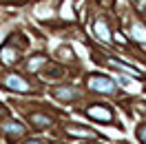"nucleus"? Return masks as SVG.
<instances>
[{"mask_svg": "<svg viewBox=\"0 0 146 144\" xmlns=\"http://www.w3.org/2000/svg\"><path fill=\"white\" fill-rule=\"evenodd\" d=\"M89 87L93 91H98V93H113L115 91V82L111 78H104V75H95V78L89 80Z\"/></svg>", "mask_w": 146, "mask_h": 144, "instance_id": "1", "label": "nucleus"}, {"mask_svg": "<svg viewBox=\"0 0 146 144\" xmlns=\"http://www.w3.org/2000/svg\"><path fill=\"white\" fill-rule=\"evenodd\" d=\"M89 117H93V120H102V122H111L113 120V113H111L109 109L100 107V104H95V107H89Z\"/></svg>", "mask_w": 146, "mask_h": 144, "instance_id": "2", "label": "nucleus"}, {"mask_svg": "<svg viewBox=\"0 0 146 144\" xmlns=\"http://www.w3.org/2000/svg\"><path fill=\"white\" fill-rule=\"evenodd\" d=\"M5 84H7L9 89H16V91H29L27 80H22L20 75H9V78L5 80Z\"/></svg>", "mask_w": 146, "mask_h": 144, "instance_id": "3", "label": "nucleus"}, {"mask_svg": "<svg viewBox=\"0 0 146 144\" xmlns=\"http://www.w3.org/2000/svg\"><path fill=\"white\" fill-rule=\"evenodd\" d=\"M93 29H95V33L100 36V40H104V42L111 40V33H109V29H106V22H104V20H98Z\"/></svg>", "mask_w": 146, "mask_h": 144, "instance_id": "4", "label": "nucleus"}, {"mask_svg": "<svg viewBox=\"0 0 146 144\" xmlns=\"http://www.w3.org/2000/svg\"><path fill=\"white\" fill-rule=\"evenodd\" d=\"M29 120H31L36 126H51V124H53V120H51L49 115H42V113H31Z\"/></svg>", "mask_w": 146, "mask_h": 144, "instance_id": "5", "label": "nucleus"}, {"mask_svg": "<svg viewBox=\"0 0 146 144\" xmlns=\"http://www.w3.org/2000/svg\"><path fill=\"white\" fill-rule=\"evenodd\" d=\"M55 98L66 100V102H69V100H73V98H75V91H73V89H69V87H58V89H55Z\"/></svg>", "mask_w": 146, "mask_h": 144, "instance_id": "6", "label": "nucleus"}, {"mask_svg": "<svg viewBox=\"0 0 146 144\" xmlns=\"http://www.w3.org/2000/svg\"><path fill=\"white\" fill-rule=\"evenodd\" d=\"M25 131V126L18 124V122H5V133H9V135H20Z\"/></svg>", "mask_w": 146, "mask_h": 144, "instance_id": "7", "label": "nucleus"}, {"mask_svg": "<svg viewBox=\"0 0 146 144\" xmlns=\"http://www.w3.org/2000/svg\"><path fill=\"white\" fill-rule=\"evenodd\" d=\"M137 137H139L142 142H146V124H144V126H139V131H137Z\"/></svg>", "mask_w": 146, "mask_h": 144, "instance_id": "8", "label": "nucleus"}, {"mask_svg": "<svg viewBox=\"0 0 146 144\" xmlns=\"http://www.w3.org/2000/svg\"><path fill=\"white\" fill-rule=\"evenodd\" d=\"M27 144H42V142H38V140H29Z\"/></svg>", "mask_w": 146, "mask_h": 144, "instance_id": "9", "label": "nucleus"}]
</instances>
